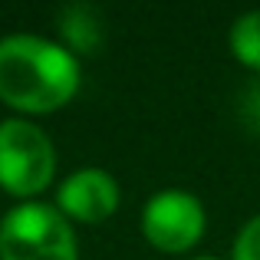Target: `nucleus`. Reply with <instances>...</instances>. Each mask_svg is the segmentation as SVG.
<instances>
[{
  "mask_svg": "<svg viewBox=\"0 0 260 260\" xmlns=\"http://www.w3.org/2000/svg\"><path fill=\"white\" fill-rule=\"evenodd\" d=\"M83 83L79 56L59 40L37 33L0 37V102L20 115H46L63 109Z\"/></svg>",
  "mask_w": 260,
  "mask_h": 260,
  "instance_id": "f257e3e1",
  "label": "nucleus"
},
{
  "mask_svg": "<svg viewBox=\"0 0 260 260\" xmlns=\"http://www.w3.org/2000/svg\"><path fill=\"white\" fill-rule=\"evenodd\" d=\"M0 260H79L73 221L46 201L13 204L0 217Z\"/></svg>",
  "mask_w": 260,
  "mask_h": 260,
  "instance_id": "f03ea898",
  "label": "nucleus"
},
{
  "mask_svg": "<svg viewBox=\"0 0 260 260\" xmlns=\"http://www.w3.org/2000/svg\"><path fill=\"white\" fill-rule=\"evenodd\" d=\"M56 175L53 139L23 115L0 119V191L17 201H37Z\"/></svg>",
  "mask_w": 260,
  "mask_h": 260,
  "instance_id": "7ed1b4c3",
  "label": "nucleus"
},
{
  "mask_svg": "<svg viewBox=\"0 0 260 260\" xmlns=\"http://www.w3.org/2000/svg\"><path fill=\"white\" fill-rule=\"evenodd\" d=\"M142 237L161 254H184L208 231V208L188 188H161L142 204Z\"/></svg>",
  "mask_w": 260,
  "mask_h": 260,
  "instance_id": "20e7f679",
  "label": "nucleus"
},
{
  "mask_svg": "<svg viewBox=\"0 0 260 260\" xmlns=\"http://www.w3.org/2000/svg\"><path fill=\"white\" fill-rule=\"evenodd\" d=\"M122 188L112 172L106 168H76L66 175L56 188V208L66 221L79 224H102L119 211Z\"/></svg>",
  "mask_w": 260,
  "mask_h": 260,
  "instance_id": "39448f33",
  "label": "nucleus"
},
{
  "mask_svg": "<svg viewBox=\"0 0 260 260\" xmlns=\"http://www.w3.org/2000/svg\"><path fill=\"white\" fill-rule=\"evenodd\" d=\"M59 43L73 56H89L102 46V17L89 4H70L59 13Z\"/></svg>",
  "mask_w": 260,
  "mask_h": 260,
  "instance_id": "423d86ee",
  "label": "nucleus"
},
{
  "mask_svg": "<svg viewBox=\"0 0 260 260\" xmlns=\"http://www.w3.org/2000/svg\"><path fill=\"white\" fill-rule=\"evenodd\" d=\"M228 46L241 66L260 73V10H244L231 20Z\"/></svg>",
  "mask_w": 260,
  "mask_h": 260,
  "instance_id": "0eeeda50",
  "label": "nucleus"
},
{
  "mask_svg": "<svg viewBox=\"0 0 260 260\" xmlns=\"http://www.w3.org/2000/svg\"><path fill=\"white\" fill-rule=\"evenodd\" d=\"M231 260H260V211L241 224L231 247Z\"/></svg>",
  "mask_w": 260,
  "mask_h": 260,
  "instance_id": "6e6552de",
  "label": "nucleus"
},
{
  "mask_svg": "<svg viewBox=\"0 0 260 260\" xmlns=\"http://www.w3.org/2000/svg\"><path fill=\"white\" fill-rule=\"evenodd\" d=\"M188 260H224V257H217V254H198V257H188Z\"/></svg>",
  "mask_w": 260,
  "mask_h": 260,
  "instance_id": "1a4fd4ad",
  "label": "nucleus"
},
{
  "mask_svg": "<svg viewBox=\"0 0 260 260\" xmlns=\"http://www.w3.org/2000/svg\"><path fill=\"white\" fill-rule=\"evenodd\" d=\"M257 135H260V112H257Z\"/></svg>",
  "mask_w": 260,
  "mask_h": 260,
  "instance_id": "9d476101",
  "label": "nucleus"
}]
</instances>
